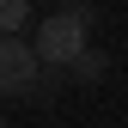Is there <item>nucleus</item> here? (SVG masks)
Returning <instances> with one entry per match:
<instances>
[{
  "label": "nucleus",
  "instance_id": "nucleus-1",
  "mask_svg": "<svg viewBox=\"0 0 128 128\" xmlns=\"http://www.w3.org/2000/svg\"><path fill=\"white\" fill-rule=\"evenodd\" d=\"M30 43H37V55H43V67H55V73H67V61L92 43V6L86 0H73V6H61L49 12L37 30H30Z\"/></svg>",
  "mask_w": 128,
  "mask_h": 128
},
{
  "label": "nucleus",
  "instance_id": "nucleus-2",
  "mask_svg": "<svg viewBox=\"0 0 128 128\" xmlns=\"http://www.w3.org/2000/svg\"><path fill=\"white\" fill-rule=\"evenodd\" d=\"M43 55L30 37H0V98H24V92L43 86Z\"/></svg>",
  "mask_w": 128,
  "mask_h": 128
},
{
  "label": "nucleus",
  "instance_id": "nucleus-3",
  "mask_svg": "<svg viewBox=\"0 0 128 128\" xmlns=\"http://www.w3.org/2000/svg\"><path fill=\"white\" fill-rule=\"evenodd\" d=\"M104 73H110V55H104V49H92V43L67 61V79H73V86H98Z\"/></svg>",
  "mask_w": 128,
  "mask_h": 128
},
{
  "label": "nucleus",
  "instance_id": "nucleus-4",
  "mask_svg": "<svg viewBox=\"0 0 128 128\" xmlns=\"http://www.w3.org/2000/svg\"><path fill=\"white\" fill-rule=\"evenodd\" d=\"M30 24V0H0V37H24Z\"/></svg>",
  "mask_w": 128,
  "mask_h": 128
},
{
  "label": "nucleus",
  "instance_id": "nucleus-5",
  "mask_svg": "<svg viewBox=\"0 0 128 128\" xmlns=\"http://www.w3.org/2000/svg\"><path fill=\"white\" fill-rule=\"evenodd\" d=\"M0 128H6V116H0Z\"/></svg>",
  "mask_w": 128,
  "mask_h": 128
}]
</instances>
